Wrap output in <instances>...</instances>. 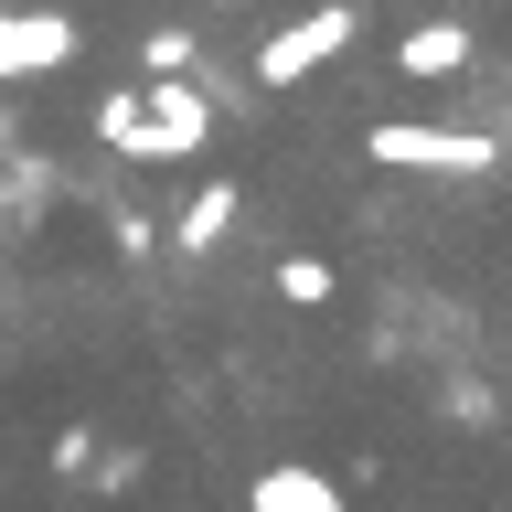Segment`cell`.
I'll return each instance as SVG.
<instances>
[{"mask_svg":"<svg viewBox=\"0 0 512 512\" xmlns=\"http://www.w3.org/2000/svg\"><path fill=\"white\" fill-rule=\"evenodd\" d=\"M480 0H0V128L128 171L246 150L352 86L470 75Z\"/></svg>","mask_w":512,"mask_h":512,"instance_id":"obj_1","label":"cell"}]
</instances>
